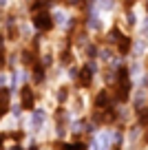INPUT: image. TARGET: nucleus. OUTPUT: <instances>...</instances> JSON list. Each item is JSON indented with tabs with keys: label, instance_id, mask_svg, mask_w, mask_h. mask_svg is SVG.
<instances>
[{
	"label": "nucleus",
	"instance_id": "nucleus-5",
	"mask_svg": "<svg viewBox=\"0 0 148 150\" xmlns=\"http://www.w3.org/2000/svg\"><path fill=\"white\" fill-rule=\"evenodd\" d=\"M44 117H46L44 108H36V110H33V115H31V128H33V130H40V128H42Z\"/></svg>",
	"mask_w": 148,
	"mask_h": 150
},
{
	"label": "nucleus",
	"instance_id": "nucleus-8",
	"mask_svg": "<svg viewBox=\"0 0 148 150\" xmlns=\"http://www.w3.org/2000/svg\"><path fill=\"white\" fill-rule=\"evenodd\" d=\"M95 7L100 11H113L115 9V0H95Z\"/></svg>",
	"mask_w": 148,
	"mask_h": 150
},
{
	"label": "nucleus",
	"instance_id": "nucleus-10",
	"mask_svg": "<svg viewBox=\"0 0 148 150\" xmlns=\"http://www.w3.org/2000/svg\"><path fill=\"white\" fill-rule=\"evenodd\" d=\"M5 64H7V53L2 49V38H0V71L5 69Z\"/></svg>",
	"mask_w": 148,
	"mask_h": 150
},
{
	"label": "nucleus",
	"instance_id": "nucleus-2",
	"mask_svg": "<svg viewBox=\"0 0 148 150\" xmlns=\"http://www.w3.org/2000/svg\"><path fill=\"white\" fill-rule=\"evenodd\" d=\"M95 73H97V69H95V64H93V62H88V64H84L82 69H80V73H78L80 86H84V88H88V86L93 84V77H95Z\"/></svg>",
	"mask_w": 148,
	"mask_h": 150
},
{
	"label": "nucleus",
	"instance_id": "nucleus-7",
	"mask_svg": "<svg viewBox=\"0 0 148 150\" xmlns=\"http://www.w3.org/2000/svg\"><path fill=\"white\" fill-rule=\"evenodd\" d=\"M53 2H56V0H31V2H29V9H31L33 13H36V11L49 9V7H51Z\"/></svg>",
	"mask_w": 148,
	"mask_h": 150
},
{
	"label": "nucleus",
	"instance_id": "nucleus-3",
	"mask_svg": "<svg viewBox=\"0 0 148 150\" xmlns=\"http://www.w3.org/2000/svg\"><path fill=\"white\" fill-rule=\"evenodd\" d=\"M11 110V86H0V119Z\"/></svg>",
	"mask_w": 148,
	"mask_h": 150
},
{
	"label": "nucleus",
	"instance_id": "nucleus-12",
	"mask_svg": "<svg viewBox=\"0 0 148 150\" xmlns=\"http://www.w3.org/2000/svg\"><path fill=\"white\" fill-rule=\"evenodd\" d=\"M2 148H5V137L0 135V150H2Z\"/></svg>",
	"mask_w": 148,
	"mask_h": 150
},
{
	"label": "nucleus",
	"instance_id": "nucleus-1",
	"mask_svg": "<svg viewBox=\"0 0 148 150\" xmlns=\"http://www.w3.org/2000/svg\"><path fill=\"white\" fill-rule=\"evenodd\" d=\"M31 22H33V27H36L40 33H46V31H51V29H53L56 20H53V16L49 13L46 9H42V11H36V13H33Z\"/></svg>",
	"mask_w": 148,
	"mask_h": 150
},
{
	"label": "nucleus",
	"instance_id": "nucleus-6",
	"mask_svg": "<svg viewBox=\"0 0 148 150\" xmlns=\"http://www.w3.org/2000/svg\"><path fill=\"white\" fill-rule=\"evenodd\" d=\"M146 51H148L146 38H137V40H133V55H135V57H142Z\"/></svg>",
	"mask_w": 148,
	"mask_h": 150
},
{
	"label": "nucleus",
	"instance_id": "nucleus-11",
	"mask_svg": "<svg viewBox=\"0 0 148 150\" xmlns=\"http://www.w3.org/2000/svg\"><path fill=\"white\" fill-rule=\"evenodd\" d=\"M66 7H75V5H80V0H62Z\"/></svg>",
	"mask_w": 148,
	"mask_h": 150
},
{
	"label": "nucleus",
	"instance_id": "nucleus-9",
	"mask_svg": "<svg viewBox=\"0 0 148 150\" xmlns=\"http://www.w3.org/2000/svg\"><path fill=\"white\" fill-rule=\"evenodd\" d=\"M66 97H69V88H66V86H60V91H58V102L64 104Z\"/></svg>",
	"mask_w": 148,
	"mask_h": 150
},
{
	"label": "nucleus",
	"instance_id": "nucleus-13",
	"mask_svg": "<svg viewBox=\"0 0 148 150\" xmlns=\"http://www.w3.org/2000/svg\"><path fill=\"white\" fill-rule=\"evenodd\" d=\"M115 150H122V148H115Z\"/></svg>",
	"mask_w": 148,
	"mask_h": 150
},
{
	"label": "nucleus",
	"instance_id": "nucleus-4",
	"mask_svg": "<svg viewBox=\"0 0 148 150\" xmlns=\"http://www.w3.org/2000/svg\"><path fill=\"white\" fill-rule=\"evenodd\" d=\"M20 106L27 108V110H33V106H36V95H33V88L29 84L22 86V104Z\"/></svg>",
	"mask_w": 148,
	"mask_h": 150
}]
</instances>
